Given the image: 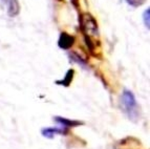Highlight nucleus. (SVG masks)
<instances>
[{"label": "nucleus", "instance_id": "8", "mask_svg": "<svg viewBox=\"0 0 150 149\" xmlns=\"http://www.w3.org/2000/svg\"><path fill=\"white\" fill-rule=\"evenodd\" d=\"M149 16H150V9L147 8L144 11V14H143V21H144V24H145V26L147 28V30H149V24H150Z\"/></svg>", "mask_w": 150, "mask_h": 149}, {"label": "nucleus", "instance_id": "9", "mask_svg": "<svg viewBox=\"0 0 150 149\" xmlns=\"http://www.w3.org/2000/svg\"><path fill=\"white\" fill-rule=\"evenodd\" d=\"M125 1L127 2V4H129L132 8H138L146 2V0H125Z\"/></svg>", "mask_w": 150, "mask_h": 149}, {"label": "nucleus", "instance_id": "6", "mask_svg": "<svg viewBox=\"0 0 150 149\" xmlns=\"http://www.w3.org/2000/svg\"><path fill=\"white\" fill-rule=\"evenodd\" d=\"M10 17H16L20 13V3L18 0H1Z\"/></svg>", "mask_w": 150, "mask_h": 149}, {"label": "nucleus", "instance_id": "2", "mask_svg": "<svg viewBox=\"0 0 150 149\" xmlns=\"http://www.w3.org/2000/svg\"><path fill=\"white\" fill-rule=\"evenodd\" d=\"M121 108L130 121L137 122L141 118V107L134 94L129 89H124L121 94Z\"/></svg>", "mask_w": 150, "mask_h": 149}, {"label": "nucleus", "instance_id": "4", "mask_svg": "<svg viewBox=\"0 0 150 149\" xmlns=\"http://www.w3.org/2000/svg\"><path fill=\"white\" fill-rule=\"evenodd\" d=\"M76 42V38L73 35H69L67 33H61L58 39V46L60 47L61 50H70L74 46Z\"/></svg>", "mask_w": 150, "mask_h": 149}, {"label": "nucleus", "instance_id": "1", "mask_svg": "<svg viewBox=\"0 0 150 149\" xmlns=\"http://www.w3.org/2000/svg\"><path fill=\"white\" fill-rule=\"evenodd\" d=\"M80 22L81 32L83 33L85 43L88 46L90 52H93L97 48V45L99 44V26H98L97 20L95 19L91 14L84 13L80 16L79 19Z\"/></svg>", "mask_w": 150, "mask_h": 149}, {"label": "nucleus", "instance_id": "10", "mask_svg": "<svg viewBox=\"0 0 150 149\" xmlns=\"http://www.w3.org/2000/svg\"><path fill=\"white\" fill-rule=\"evenodd\" d=\"M77 2H78V0H73V4L76 5V6H77Z\"/></svg>", "mask_w": 150, "mask_h": 149}, {"label": "nucleus", "instance_id": "7", "mask_svg": "<svg viewBox=\"0 0 150 149\" xmlns=\"http://www.w3.org/2000/svg\"><path fill=\"white\" fill-rule=\"evenodd\" d=\"M74 77H75V70L70 68V70H68L67 72H66V74H65L63 79L56 81V84L62 85V86H64V87H67L71 84V82H73V80H74Z\"/></svg>", "mask_w": 150, "mask_h": 149}, {"label": "nucleus", "instance_id": "5", "mask_svg": "<svg viewBox=\"0 0 150 149\" xmlns=\"http://www.w3.org/2000/svg\"><path fill=\"white\" fill-rule=\"evenodd\" d=\"M54 121L57 123L58 126H61L63 128H66V129H71L74 127H78V126H81L83 125L84 123L81 121H78V120H71V119H67V118H64V117H57L54 118Z\"/></svg>", "mask_w": 150, "mask_h": 149}, {"label": "nucleus", "instance_id": "3", "mask_svg": "<svg viewBox=\"0 0 150 149\" xmlns=\"http://www.w3.org/2000/svg\"><path fill=\"white\" fill-rule=\"evenodd\" d=\"M68 133H69V129L63 128L61 126L44 127L41 129V134L46 139H54L56 136H67Z\"/></svg>", "mask_w": 150, "mask_h": 149}]
</instances>
